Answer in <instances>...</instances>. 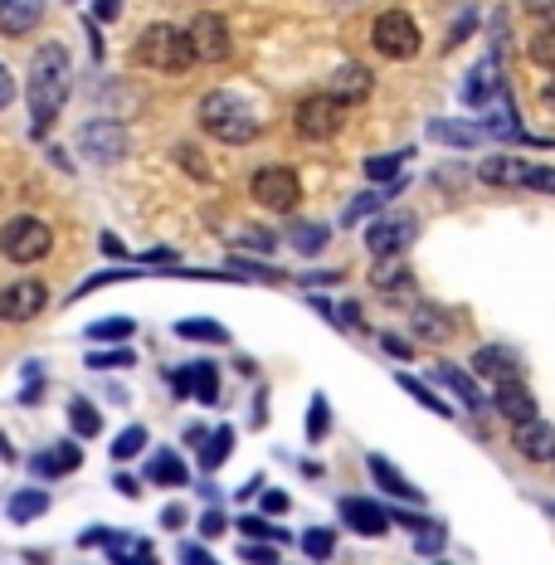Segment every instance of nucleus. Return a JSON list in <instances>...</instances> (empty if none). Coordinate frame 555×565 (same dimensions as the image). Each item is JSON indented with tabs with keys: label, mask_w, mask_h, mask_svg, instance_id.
I'll return each instance as SVG.
<instances>
[{
	"label": "nucleus",
	"mask_w": 555,
	"mask_h": 565,
	"mask_svg": "<svg viewBox=\"0 0 555 565\" xmlns=\"http://www.w3.org/2000/svg\"><path fill=\"white\" fill-rule=\"evenodd\" d=\"M68 88H74V68H68V50L64 44H44L40 54H34L30 64V113H34V132H44V127L58 117V108L68 103Z\"/></svg>",
	"instance_id": "f257e3e1"
},
{
	"label": "nucleus",
	"mask_w": 555,
	"mask_h": 565,
	"mask_svg": "<svg viewBox=\"0 0 555 565\" xmlns=\"http://www.w3.org/2000/svg\"><path fill=\"white\" fill-rule=\"evenodd\" d=\"M200 127L224 147H244V141L258 137V117L239 103V93H210L200 103Z\"/></svg>",
	"instance_id": "f03ea898"
},
{
	"label": "nucleus",
	"mask_w": 555,
	"mask_h": 565,
	"mask_svg": "<svg viewBox=\"0 0 555 565\" xmlns=\"http://www.w3.org/2000/svg\"><path fill=\"white\" fill-rule=\"evenodd\" d=\"M137 58L147 68H161V74H181V68L195 64L191 34H181L175 25H147L137 40Z\"/></svg>",
	"instance_id": "7ed1b4c3"
},
{
	"label": "nucleus",
	"mask_w": 555,
	"mask_h": 565,
	"mask_svg": "<svg viewBox=\"0 0 555 565\" xmlns=\"http://www.w3.org/2000/svg\"><path fill=\"white\" fill-rule=\"evenodd\" d=\"M0 249H6L10 264H34V258H44L54 249V230L34 215H20L0 230Z\"/></svg>",
	"instance_id": "20e7f679"
},
{
	"label": "nucleus",
	"mask_w": 555,
	"mask_h": 565,
	"mask_svg": "<svg viewBox=\"0 0 555 565\" xmlns=\"http://www.w3.org/2000/svg\"><path fill=\"white\" fill-rule=\"evenodd\" d=\"M249 191H254L258 205L278 210V215H292L302 200V185H298V175H292V167H258Z\"/></svg>",
	"instance_id": "39448f33"
},
{
	"label": "nucleus",
	"mask_w": 555,
	"mask_h": 565,
	"mask_svg": "<svg viewBox=\"0 0 555 565\" xmlns=\"http://www.w3.org/2000/svg\"><path fill=\"white\" fill-rule=\"evenodd\" d=\"M346 127V103L332 98V93H312V98L298 103V132L312 141H327Z\"/></svg>",
	"instance_id": "423d86ee"
},
{
	"label": "nucleus",
	"mask_w": 555,
	"mask_h": 565,
	"mask_svg": "<svg viewBox=\"0 0 555 565\" xmlns=\"http://www.w3.org/2000/svg\"><path fill=\"white\" fill-rule=\"evenodd\" d=\"M371 40L385 58H415L419 54V25L405 15V10H385V15L375 20Z\"/></svg>",
	"instance_id": "0eeeda50"
},
{
	"label": "nucleus",
	"mask_w": 555,
	"mask_h": 565,
	"mask_svg": "<svg viewBox=\"0 0 555 565\" xmlns=\"http://www.w3.org/2000/svg\"><path fill=\"white\" fill-rule=\"evenodd\" d=\"M44 302H50L44 282H34V278L6 282V292H0V322H30V317L44 312Z\"/></svg>",
	"instance_id": "6e6552de"
},
{
	"label": "nucleus",
	"mask_w": 555,
	"mask_h": 565,
	"mask_svg": "<svg viewBox=\"0 0 555 565\" xmlns=\"http://www.w3.org/2000/svg\"><path fill=\"white\" fill-rule=\"evenodd\" d=\"M191 50H195V58H205V64H220V58H230V25H224L215 10H200V15H195Z\"/></svg>",
	"instance_id": "1a4fd4ad"
},
{
	"label": "nucleus",
	"mask_w": 555,
	"mask_h": 565,
	"mask_svg": "<svg viewBox=\"0 0 555 565\" xmlns=\"http://www.w3.org/2000/svg\"><path fill=\"white\" fill-rule=\"evenodd\" d=\"M409 239H415V220L409 215H389V220H381V225H371V234H365V244H371L375 258L399 254Z\"/></svg>",
	"instance_id": "9d476101"
},
{
	"label": "nucleus",
	"mask_w": 555,
	"mask_h": 565,
	"mask_svg": "<svg viewBox=\"0 0 555 565\" xmlns=\"http://www.w3.org/2000/svg\"><path fill=\"white\" fill-rule=\"evenodd\" d=\"M516 454L531 458V463H551L555 458V424L546 419H526V424H516Z\"/></svg>",
	"instance_id": "9b49d317"
},
{
	"label": "nucleus",
	"mask_w": 555,
	"mask_h": 565,
	"mask_svg": "<svg viewBox=\"0 0 555 565\" xmlns=\"http://www.w3.org/2000/svg\"><path fill=\"white\" fill-rule=\"evenodd\" d=\"M498 93H502V58H498V54H488V58H482V64L468 74L463 103H468V108H488V103L498 98Z\"/></svg>",
	"instance_id": "f8f14e48"
},
{
	"label": "nucleus",
	"mask_w": 555,
	"mask_h": 565,
	"mask_svg": "<svg viewBox=\"0 0 555 565\" xmlns=\"http://www.w3.org/2000/svg\"><path fill=\"white\" fill-rule=\"evenodd\" d=\"M122 147H127V137L117 122H88L84 127V157H93L98 167H108V161L122 157Z\"/></svg>",
	"instance_id": "ddd939ff"
},
{
	"label": "nucleus",
	"mask_w": 555,
	"mask_h": 565,
	"mask_svg": "<svg viewBox=\"0 0 555 565\" xmlns=\"http://www.w3.org/2000/svg\"><path fill=\"white\" fill-rule=\"evenodd\" d=\"M371 88H375V74L365 64H341L337 74H332V84H327V93L332 98H341L351 108V103H365L371 98Z\"/></svg>",
	"instance_id": "4468645a"
},
{
	"label": "nucleus",
	"mask_w": 555,
	"mask_h": 565,
	"mask_svg": "<svg viewBox=\"0 0 555 565\" xmlns=\"http://www.w3.org/2000/svg\"><path fill=\"white\" fill-rule=\"evenodd\" d=\"M341 516H346V526L361 536H385V526H389V512L375 508V502H365V498H346L341 502Z\"/></svg>",
	"instance_id": "2eb2a0df"
},
{
	"label": "nucleus",
	"mask_w": 555,
	"mask_h": 565,
	"mask_svg": "<svg viewBox=\"0 0 555 565\" xmlns=\"http://www.w3.org/2000/svg\"><path fill=\"white\" fill-rule=\"evenodd\" d=\"M175 391H185L191 399H200V405H215V399H220V375H215L210 361H195L191 371L175 375Z\"/></svg>",
	"instance_id": "dca6fc26"
},
{
	"label": "nucleus",
	"mask_w": 555,
	"mask_h": 565,
	"mask_svg": "<svg viewBox=\"0 0 555 565\" xmlns=\"http://www.w3.org/2000/svg\"><path fill=\"white\" fill-rule=\"evenodd\" d=\"M44 20L40 0H0V34H30Z\"/></svg>",
	"instance_id": "f3484780"
},
{
	"label": "nucleus",
	"mask_w": 555,
	"mask_h": 565,
	"mask_svg": "<svg viewBox=\"0 0 555 565\" xmlns=\"http://www.w3.org/2000/svg\"><path fill=\"white\" fill-rule=\"evenodd\" d=\"M498 409L512 424H526V419H536V395H531L522 381H502L498 385Z\"/></svg>",
	"instance_id": "a211bd4d"
},
{
	"label": "nucleus",
	"mask_w": 555,
	"mask_h": 565,
	"mask_svg": "<svg viewBox=\"0 0 555 565\" xmlns=\"http://www.w3.org/2000/svg\"><path fill=\"white\" fill-rule=\"evenodd\" d=\"M78 463H84V449H78V444H54V449L34 454V473L40 478H64V473H74Z\"/></svg>",
	"instance_id": "6ab92c4d"
},
{
	"label": "nucleus",
	"mask_w": 555,
	"mask_h": 565,
	"mask_svg": "<svg viewBox=\"0 0 555 565\" xmlns=\"http://www.w3.org/2000/svg\"><path fill=\"white\" fill-rule=\"evenodd\" d=\"M472 375H492V381H516V356L506 347H482L472 356Z\"/></svg>",
	"instance_id": "aec40b11"
},
{
	"label": "nucleus",
	"mask_w": 555,
	"mask_h": 565,
	"mask_svg": "<svg viewBox=\"0 0 555 565\" xmlns=\"http://www.w3.org/2000/svg\"><path fill=\"white\" fill-rule=\"evenodd\" d=\"M371 473H375V482H381L385 492H395V498H405V502H424V492L415 488V482H405V473H399V468L389 463V458L375 454V458H371Z\"/></svg>",
	"instance_id": "412c9836"
},
{
	"label": "nucleus",
	"mask_w": 555,
	"mask_h": 565,
	"mask_svg": "<svg viewBox=\"0 0 555 565\" xmlns=\"http://www.w3.org/2000/svg\"><path fill=\"white\" fill-rule=\"evenodd\" d=\"M478 175L488 185H522L526 181V161H516V157H488L478 167Z\"/></svg>",
	"instance_id": "4be33fe9"
},
{
	"label": "nucleus",
	"mask_w": 555,
	"mask_h": 565,
	"mask_svg": "<svg viewBox=\"0 0 555 565\" xmlns=\"http://www.w3.org/2000/svg\"><path fill=\"white\" fill-rule=\"evenodd\" d=\"M195 439V449H200V468H220L224 463V454H230V444H234V429H215V434H191Z\"/></svg>",
	"instance_id": "5701e85b"
},
{
	"label": "nucleus",
	"mask_w": 555,
	"mask_h": 565,
	"mask_svg": "<svg viewBox=\"0 0 555 565\" xmlns=\"http://www.w3.org/2000/svg\"><path fill=\"white\" fill-rule=\"evenodd\" d=\"M147 478L161 482V488H181V482H185V463H181V458H175L171 449H161V454H151Z\"/></svg>",
	"instance_id": "b1692460"
},
{
	"label": "nucleus",
	"mask_w": 555,
	"mask_h": 565,
	"mask_svg": "<svg viewBox=\"0 0 555 565\" xmlns=\"http://www.w3.org/2000/svg\"><path fill=\"white\" fill-rule=\"evenodd\" d=\"M44 512H50V498H44L40 488H25L10 498V522H34V516H44Z\"/></svg>",
	"instance_id": "393cba45"
},
{
	"label": "nucleus",
	"mask_w": 555,
	"mask_h": 565,
	"mask_svg": "<svg viewBox=\"0 0 555 565\" xmlns=\"http://www.w3.org/2000/svg\"><path fill=\"white\" fill-rule=\"evenodd\" d=\"M439 381H444L458 399H463V405H472V409L482 405V395H478V385H472V375H463L458 366H439Z\"/></svg>",
	"instance_id": "a878e982"
},
{
	"label": "nucleus",
	"mask_w": 555,
	"mask_h": 565,
	"mask_svg": "<svg viewBox=\"0 0 555 565\" xmlns=\"http://www.w3.org/2000/svg\"><path fill=\"white\" fill-rule=\"evenodd\" d=\"M113 561L117 565H157L147 541H122V536H113Z\"/></svg>",
	"instance_id": "bb28decb"
},
{
	"label": "nucleus",
	"mask_w": 555,
	"mask_h": 565,
	"mask_svg": "<svg viewBox=\"0 0 555 565\" xmlns=\"http://www.w3.org/2000/svg\"><path fill=\"white\" fill-rule=\"evenodd\" d=\"M429 137L448 141V147H472L482 132H478V127H463V122H429Z\"/></svg>",
	"instance_id": "cd10ccee"
},
{
	"label": "nucleus",
	"mask_w": 555,
	"mask_h": 565,
	"mask_svg": "<svg viewBox=\"0 0 555 565\" xmlns=\"http://www.w3.org/2000/svg\"><path fill=\"white\" fill-rule=\"evenodd\" d=\"M132 332H137L132 317H103V322H93V327H88V337H93V341H127Z\"/></svg>",
	"instance_id": "c85d7f7f"
},
{
	"label": "nucleus",
	"mask_w": 555,
	"mask_h": 565,
	"mask_svg": "<svg viewBox=\"0 0 555 565\" xmlns=\"http://www.w3.org/2000/svg\"><path fill=\"white\" fill-rule=\"evenodd\" d=\"M68 424H74L78 439H93V434L103 429V415L88 405V399H74V409H68Z\"/></svg>",
	"instance_id": "c756f323"
},
{
	"label": "nucleus",
	"mask_w": 555,
	"mask_h": 565,
	"mask_svg": "<svg viewBox=\"0 0 555 565\" xmlns=\"http://www.w3.org/2000/svg\"><path fill=\"white\" fill-rule=\"evenodd\" d=\"M288 244H292L298 254H317V249L327 244V225H292V230H288Z\"/></svg>",
	"instance_id": "7c9ffc66"
},
{
	"label": "nucleus",
	"mask_w": 555,
	"mask_h": 565,
	"mask_svg": "<svg viewBox=\"0 0 555 565\" xmlns=\"http://www.w3.org/2000/svg\"><path fill=\"white\" fill-rule=\"evenodd\" d=\"M302 551L312 561H332V551H337V536L327 532V526H312V532H302Z\"/></svg>",
	"instance_id": "2f4dec72"
},
{
	"label": "nucleus",
	"mask_w": 555,
	"mask_h": 565,
	"mask_svg": "<svg viewBox=\"0 0 555 565\" xmlns=\"http://www.w3.org/2000/svg\"><path fill=\"white\" fill-rule=\"evenodd\" d=\"M185 341H230V332H224L220 322H205V317H191V322H181L175 327Z\"/></svg>",
	"instance_id": "473e14b6"
},
{
	"label": "nucleus",
	"mask_w": 555,
	"mask_h": 565,
	"mask_svg": "<svg viewBox=\"0 0 555 565\" xmlns=\"http://www.w3.org/2000/svg\"><path fill=\"white\" fill-rule=\"evenodd\" d=\"M239 532L244 536H254V541H274V546H282V526H274V522H264V516H239Z\"/></svg>",
	"instance_id": "72a5a7b5"
},
{
	"label": "nucleus",
	"mask_w": 555,
	"mask_h": 565,
	"mask_svg": "<svg viewBox=\"0 0 555 565\" xmlns=\"http://www.w3.org/2000/svg\"><path fill=\"white\" fill-rule=\"evenodd\" d=\"M141 449H147V429H137V424H132V429H122V439H113V458H117V463H122V458H132V454H141Z\"/></svg>",
	"instance_id": "f704fd0d"
},
{
	"label": "nucleus",
	"mask_w": 555,
	"mask_h": 565,
	"mask_svg": "<svg viewBox=\"0 0 555 565\" xmlns=\"http://www.w3.org/2000/svg\"><path fill=\"white\" fill-rule=\"evenodd\" d=\"M399 385H405V391H409V395H415V399H419V405H424V409H439V415H448V405H444V399H439V395H434V391H429V385H419V381H415V375H399Z\"/></svg>",
	"instance_id": "c9c22d12"
},
{
	"label": "nucleus",
	"mask_w": 555,
	"mask_h": 565,
	"mask_svg": "<svg viewBox=\"0 0 555 565\" xmlns=\"http://www.w3.org/2000/svg\"><path fill=\"white\" fill-rule=\"evenodd\" d=\"M531 58H536L541 68H555V25L541 30L536 40H531Z\"/></svg>",
	"instance_id": "e433bc0d"
},
{
	"label": "nucleus",
	"mask_w": 555,
	"mask_h": 565,
	"mask_svg": "<svg viewBox=\"0 0 555 565\" xmlns=\"http://www.w3.org/2000/svg\"><path fill=\"white\" fill-rule=\"evenodd\" d=\"M132 361H137V356L122 347V351H93L88 366H93V371H113V366H132Z\"/></svg>",
	"instance_id": "4c0bfd02"
},
{
	"label": "nucleus",
	"mask_w": 555,
	"mask_h": 565,
	"mask_svg": "<svg viewBox=\"0 0 555 565\" xmlns=\"http://www.w3.org/2000/svg\"><path fill=\"white\" fill-rule=\"evenodd\" d=\"M327 424H332V409H327V399L317 395V399H312V409H307V434H312V439H322Z\"/></svg>",
	"instance_id": "58836bf2"
},
{
	"label": "nucleus",
	"mask_w": 555,
	"mask_h": 565,
	"mask_svg": "<svg viewBox=\"0 0 555 565\" xmlns=\"http://www.w3.org/2000/svg\"><path fill=\"white\" fill-rule=\"evenodd\" d=\"M522 185H531V191H541V195H555V167H531L526 161V181Z\"/></svg>",
	"instance_id": "ea45409f"
},
{
	"label": "nucleus",
	"mask_w": 555,
	"mask_h": 565,
	"mask_svg": "<svg viewBox=\"0 0 555 565\" xmlns=\"http://www.w3.org/2000/svg\"><path fill=\"white\" fill-rule=\"evenodd\" d=\"M175 161H181V167L191 171V175H200V181H210V161L200 157L195 147H175Z\"/></svg>",
	"instance_id": "a19ab883"
},
{
	"label": "nucleus",
	"mask_w": 555,
	"mask_h": 565,
	"mask_svg": "<svg viewBox=\"0 0 555 565\" xmlns=\"http://www.w3.org/2000/svg\"><path fill=\"white\" fill-rule=\"evenodd\" d=\"M395 171H399V157H371L365 161V175H371V181H395Z\"/></svg>",
	"instance_id": "79ce46f5"
},
{
	"label": "nucleus",
	"mask_w": 555,
	"mask_h": 565,
	"mask_svg": "<svg viewBox=\"0 0 555 565\" xmlns=\"http://www.w3.org/2000/svg\"><path fill=\"white\" fill-rule=\"evenodd\" d=\"M244 561H249V565H278V546H274V541H258V546L244 551Z\"/></svg>",
	"instance_id": "37998d69"
},
{
	"label": "nucleus",
	"mask_w": 555,
	"mask_h": 565,
	"mask_svg": "<svg viewBox=\"0 0 555 565\" xmlns=\"http://www.w3.org/2000/svg\"><path fill=\"white\" fill-rule=\"evenodd\" d=\"M415 332H419V337H439V341H444V337H448V322H439V317L424 308V312H419V322H415Z\"/></svg>",
	"instance_id": "c03bdc74"
},
{
	"label": "nucleus",
	"mask_w": 555,
	"mask_h": 565,
	"mask_svg": "<svg viewBox=\"0 0 555 565\" xmlns=\"http://www.w3.org/2000/svg\"><path fill=\"white\" fill-rule=\"evenodd\" d=\"M375 205H381V195H356V200H351V210H346V220L356 225V220H365Z\"/></svg>",
	"instance_id": "a18cd8bd"
},
{
	"label": "nucleus",
	"mask_w": 555,
	"mask_h": 565,
	"mask_svg": "<svg viewBox=\"0 0 555 565\" xmlns=\"http://www.w3.org/2000/svg\"><path fill=\"white\" fill-rule=\"evenodd\" d=\"M375 282H381V288H405L409 274L405 268H375Z\"/></svg>",
	"instance_id": "49530a36"
},
{
	"label": "nucleus",
	"mask_w": 555,
	"mask_h": 565,
	"mask_svg": "<svg viewBox=\"0 0 555 565\" xmlns=\"http://www.w3.org/2000/svg\"><path fill=\"white\" fill-rule=\"evenodd\" d=\"M15 103V78H10V68L0 64V108H10Z\"/></svg>",
	"instance_id": "de8ad7c7"
},
{
	"label": "nucleus",
	"mask_w": 555,
	"mask_h": 565,
	"mask_svg": "<svg viewBox=\"0 0 555 565\" xmlns=\"http://www.w3.org/2000/svg\"><path fill=\"white\" fill-rule=\"evenodd\" d=\"M522 6L531 10V15H541V20H555V0H522Z\"/></svg>",
	"instance_id": "09e8293b"
},
{
	"label": "nucleus",
	"mask_w": 555,
	"mask_h": 565,
	"mask_svg": "<svg viewBox=\"0 0 555 565\" xmlns=\"http://www.w3.org/2000/svg\"><path fill=\"white\" fill-rule=\"evenodd\" d=\"M181 561H185V565H215L200 546H181Z\"/></svg>",
	"instance_id": "8fccbe9b"
},
{
	"label": "nucleus",
	"mask_w": 555,
	"mask_h": 565,
	"mask_svg": "<svg viewBox=\"0 0 555 565\" xmlns=\"http://www.w3.org/2000/svg\"><path fill=\"white\" fill-rule=\"evenodd\" d=\"M200 532H205V536H220V532H224V516H220V512H205V522H200Z\"/></svg>",
	"instance_id": "3c124183"
},
{
	"label": "nucleus",
	"mask_w": 555,
	"mask_h": 565,
	"mask_svg": "<svg viewBox=\"0 0 555 565\" xmlns=\"http://www.w3.org/2000/svg\"><path fill=\"white\" fill-rule=\"evenodd\" d=\"M161 522H167L171 532H181V526H185V508H167V512H161Z\"/></svg>",
	"instance_id": "603ef678"
},
{
	"label": "nucleus",
	"mask_w": 555,
	"mask_h": 565,
	"mask_svg": "<svg viewBox=\"0 0 555 565\" xmlns=\"http://www.w3.org/2000/svg\"><path fill=\"white\" fill-rule=\"evenodd\" d=\"M264 512H288V498L282 492H264Z\"/></svg>",
	"instance_id": "864d4df0"
},
{
	"label": "nucleus",
	"mask_w": 555,
	"mask_h": 565,
	"mask_svg": "<svg viewBox=\"0 0 555 565\" xmlns=\"http://www.w3.org/2000/svg\"><path fill=\"white\" fill-rule=\"evenodd\" d=\"M122 15V6H117V0H98V20H117Z\"/></svg>",
	"instance_id": "5fc2aeb1"
},
{
	"label": "nucleus",
	"mask_w": 555,
	"mask_h": 565,
	"mask_svg": "<svg viewBox=\"0 0 555 565\" xmlns=\"http://www.w3.org/2000/svg\"><path fill=\"white\" fill-rule=\"evenodd\" d=\"M385 351H389V356H409V341H399V337H385Z\"/></svg>",
	"instance_id": "6e6d98bb"
},
{
	"label": "nucleus",
	"mask_w": 555,
	"mask_h": 565,
	"mask_svg": "<svg viewBox=\"0 0 555 565\" xmlns=\"http://www.w3.org/2000/svg\"><path fill=\"white\" fill-rule=\"evenodd\" d=\"M103 254H108V258H122L127 249H122V244H117V239H113V234H103Z\"/></svg>",
	"instance_id": "4d7b16f0"
},
{
	"label": "nucleus",
	"mask_w": 555,
	"mask_h": 565,
	"mask_svg": "<svg viewBox=\"0 0 555 565\" xmlns=\"http://www.w3.org/2000/svg\"><path fill=\"white\" fill-rule=\"evenodd\" d=\"M0 458H6V463H10V458H15V449H10L6 439H0Z\"/></svg>",
	"instance_id": "13d9d810"
},
{
	"label": "nucleus",
	"mask_w": 555,
	"mask_h": 565,
	"mask_svg": "<svg viewBox=\"0 0 555 565\" xmlns=\"http://www.w3.org/2000/svg\"><path fill=\"white\" fill-rule=\"evenodd\" d=\"M546 103H551V108H555V78H551V84H546Z\"/></svg>",
	"instance_id": "bf43d9fd"
},
{
	"label": "nucleus",
	"mask_w": 555,
	"mask_h": 565,
	"mask_svg": "<svg viewBox=\"0 0 555 565\" xmlns=\"http://www.w3.org/2000/svg\"><path fill=\"white\" fill-rule=\"evenodd\" d=\"M551 516H555V502H551Z\"/></svg>",
	"instance_id": "052dcab7"
}]
</instances>
